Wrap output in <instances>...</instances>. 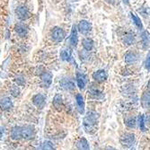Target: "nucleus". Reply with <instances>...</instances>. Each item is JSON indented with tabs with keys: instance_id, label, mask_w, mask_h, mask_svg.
Returning <instances> with one entry per match:
<instances>
[{
	"instance_id": "a211bd4d",
	"label": "nucleus",
	"mask_w": 150,
	"mask_h": 150,
	"mask_svg": "<svg viewBox=\"0 0 150 150\" xmlns=\"http://www.w3.org/2000/svg\"><path fill=\"white\" fill-rule=\"evenodd\" d=\"M52 104H53L54 108H55L56 110H58V111H60L62 109V107H63V99H62V96L59 93L55 94V96H54V98H53Z\"/></svg>"
},
{
	"instance_id": "9d476101",
	"label": "nucleus",
	"mask_w": 150,
	"mask_h": 150,
	"mask_svg": "<svg viewBox=\"0 0 150 150\" xmlns=\"http://www.w3.org/2000/svg\"><path fill=\"white\" fill-rule=\"evenodd\" d=\"M93 79L96 82H99V83H103V82L106 81L108 78V74L105 70L103 69H99L97 71H95L93 73L92 75Z\"/></svg>"
},
{
	"instance_id": "f8f14e48",
	"label": "nucleus",
	"mask_w": 150,
	"mask_h": 150,
	"mask_svg": "<svg viewBox=\"0 0 150 150\" xmlns=\"http://www.w3.org/2000/svg\"><path fill=\"white\" fill-rule=\"evenodd\" d=\"M76 85H77L78 88L81 89V90H83L86 87V83H87L86 76L84 73H82V72H76Z\"/></svg>"
},
{
	"instance_id": "0eeeda50",
	"label": "nucleus",
	"mask_w": 150,
	"mask_h": 150,
	"mask_svg": "<svg viewBox=\"0 0 150 150\" xmlns=\"http://www.w3.org/2000/svg\"><path fill=\"white\" fill-rule=\"evenodd\" d=\"M120 144L125 147H130L135 142V135L133 133H125L120 137Z\"/></svg>"
},
{
	"instance_id": "2eb2a0df",
	"label": "nucleus",
	"mask_w": 150,
	"mask_h": 150,
	"mask_svg": "<svg viewBox=\"0 0 150 150\" xmlns=\"http://www.w3.org/2000/svg\"><path fill=\"white\" fill-rule=\"evenodd\" d=\"M0 108L3 111H9L13 108V102L10 97H4L0 100Z\"/></svg>"
},
{
	"instance_id": "2f4dec72",
	"label": "nucleus",
	"mask_w": 150,
	"mask_h": 150,
	"mask_svg": "<svg viewBox=\"0 0 150 150\" xmlns=\"http://www.w3.org/2000/svg\"><path fill=\"white\" fill-rule=\"evenodd\" d=\"M146 69H147V71H149V55H147L146 59Z\"/></svg>"
},
{
	"instance_id": "c756f323",
	"label": "nucleus",
	"mask_w": 150,
	"mask_h": 150,
	"mask_svg": "<svg viewBox=\"0 0 150 150\" xmlns=\"http://www.w3.org/2000/svg\"><path fill=\"white\" fill-rule=\"evenodd\" d=\"M54 145L51 141L50 140H46L43 142L42 146V150H54Z\"/></svg>"
},
{
	"instance_id": "1a4fd4ad",
	"label": "nucleus",
	"mask_w": 150,
	"mask_h": 150,
	"mask_svg": "<svg viewBox=\"0 0 150 150\" xmlns=\"http://www.w3.org/2000/svg\"><path fill=\"white\" fill-rule=\"evenodd\" d=\"M33 103L39 109H43L46 104V97L42 93H37L32 98Z\"/></svg>"
},
{
	"instance_id": "bb28decb",
	"label": "nucleus",
	"mask_w": 150,
	"mask_h": 150,
	"mask_svg": "<svg viewBox=\"0 0 150 150\" xmlns=\"http://www.w3.org/2000/svg\"><path fill=\"white\" fill-rule=\"evenodd\" d=\"M139 129L141 131H146V117L144 115H139Z\"/></svg>"
},
{
	"instance_id": "b1692460",
	"label": "nucleus",
	"mask_w": 150,
	"mask_h": 150,
	"mask_svg": "<svg viewBox=\"0 0 150 150\" xmlns=\"http://www.w3.org/2000/svg\"><path fill=\"white\" fill-rule=\"evenodd\" d=\"M88 93H89L90 96H91L92 98H93V99H101V98L103 97V92H101V91L98 90V89H95V88L90 89V90L88 91Z\"/></svg>"
},
{
	"instance_id": "39448f33",
	"label": "nucleus",
	"mask_w": 150,
	"mask_h": 150,
	"mask_svg": "<svg viewBox=\"0 0 150 150\" xmlns=\"http://www.w3.org/2000/svg\"><path fill=\"white\" fill-rule=\"evenodd\" d=\"M35 136V129L34 127L32 125H26L22 127V139L25 140H29L34 138Z\"/></svg>"
},
{
	"instance_id": "393cba45",
	"label": "nucleus",
	"mask_w": 150,
	"mask_h": 150,
	"mask_svg": "<svg viewBox=\"0 0 150 150\" xmlns=\"http://www.w3.org/2000/svg\"><path fill=\"white\" fill-rule=\"evenodd\" d=\"M130 16H131V19H132L134 24L137 26L139 30H142L143 29V23H142L140 18L137 15H136V13H130Z\"/></svg>"
},
{
	"instance_id": "7ed1b4c3",
	"label": "nucleus",
	"mask_w": 150,
	"mask_h": 150,
	"mask_svg": "<svg viewBox=\"0 0 150 150\" xmlns=\"http://www.w3.org/2000/svg\"><path fill=\"white\" fill-rule=\"evenodd\" d=\"M16 17L21 21H26L27 19H29L31 17V13H30L28 7L23 5L18 6L16 7Z\"/></svg>"
},
{
	"instance_id": "c85d7f7f",
	"label": "nucleus",
	"mask_w": 150,
	"mask_h": 150,
	"mask_svg": "<svg viewBox=\"0 0 150 150\" xmlns=\"http://www.w3.org/2000/svg\"><path fill=\"white\" fill-rule=\"evenodd\" d=\"M10 93H12L13 96L17 97V96H19V95H20L21 91H20V89H19L18 86L13 85V86H12L10 87Z\"/></svg>"
},
{
	"instance_id": "9b49d317",
	"label": "nucleus",
	"mask_w": 150,
	"mask_h": 150,
	"mask_svg": "<svg viewBox=\"0 0 150 150\" xmlns=\"http://www.w3.org/2000/svg\"><path fill=\"white\" fill-rule=\"evenodd\" d=\"M59 84H60V86L67 91H73L76 88L74 81L71 80L70 78H67V77L62 78L61 81L59 82Z\"/></svg>"
},
{
	"instance_id": "cd10ccee",
	"label": "nucleus",
	"mask_w": 150,
	"mask_h": 150,
	"mask_svg": "<svg viewBox=\"0 0 150 150\" xmlns=\"http://www.w3.org/2000/svg\"><path fill=\"white\" fill-rule=\"evenodd\" d=\"M124 123H125V125L128 128L132 129V128H135L136 127V124H137V120H136V119L133 118V117H129V118H127L124 120Z\"/></svg>"
},
{
	"instance_id": "aec40b11",
	"label": "nucleus",
	"mask_w": 150,
	"mask_h": 150,
	"mask_svg": "<svg viewBox=\"0 0 150 150\" xmlns=\"http://www.w3.org/2000/svg\"><path fill=\"white\" fill-rule=\"evenodd\" d=\"M11 139L13 140H19L22 139V127L16 126L11 130Z\"/></svg>"
},
{
	"instance_id": "dca6fc26",
	"label": "nucleus",
	"mask_w": 150,
	"mask_h": 150,
	"mask_svg": "<svg viewBox=\"0 0 150 150\" xmlns=\"http://www.w3.org/2000/svg\"><path fill=\"white\" fill-rule=\"evenodd\" d=\"M59 57L63 61L69 62L72 60V51L69 48H65L60 51Z\"/></svg>"
},
{
	"instance_id": "f257e3e1",
	"label": "nucleus",
	"mask_w": 150,
	"mask_h": 150,
	"mask_svg": "<svg viewBox=\"0 0 150 150\" xmlns=\"http://www.w3.org/2000/svg\"><path fill=\"white\" fill-rule=\"evenodd\" d=\"M99 120V114L95 112H88L84 118V128L86 133L93 134L97 130V125Z\"/></svg>"
},
{
	"instance_id": "423d86ee",
	"label": "nucleus",
	"mask_w": 150,
	"mask_h": 150,
	"mask_svg": "<svg viewBox=\"0 0 150 150\" xmlns=\"http://www.w3.org/2000/svg\"><path fill=\"white\" fill-rule=\"evenodd\" d=\"M13 30H15L16 33L19 37L24 38L25 36H27V34L29 33V27L24 23H18L15 25V27H13Z\"/></svg>"
},
{
	"instance_id": "412c9836",
	"label": "nucleus",
	"mask_w": 150,
	"mask_h": 150,
	"mask_svg": "<svg viewBox=\"0 0 150 150\" xmlns=\"http://www.w3.org/2000/svg\"><path fill=\"white\" fill-rule=\"evenodd\" d=\"M141 106L144 109H148L149 108V103H150V94H149V91H145L141 96Z\"/></svg>"
},
{
	"instance_id": "a878e982",
	"label": "nucleus",
	"mask_w": 150,
	"mask_h": 150,
	"mask_svg": "<svg viewBox=\"0 0 150 150\" xmlns=\"http://www.w3.org/2000/svg\"><path fill=\"white\" fill-rule=\"evenodd\" d=\"M141 42H142V45L145 49L148 48L149 46V33L146 31H144L141 33Z\"/></svg>"
},
{
	"instance_id": "c9c22d12",
	"label": "nucleus",
	"mask_w": 150,
	"mask_h": 150,
	"mask_svg": "<svg viewBox=\"0 0 150 150\" xmlns=\"http://www.w3.org/2000/svg\"><path fill=\"white\" fill-rule=\"evenodd\" d=\"M125 1H126V2H128V1H129V0H124V2H125Z\"/></svg>"
},
{
	"instance_id": "473e14b6",
	"label": "nucleus",
	"mask_w": 150,
	"mask_h": 150,
	"mask_svg": "<svg viewBox=\"0 0 150 150\" xmlns=\"http://www.w3.org/2000/svg\"><path fill=\"white\" fill-rule=\"evenodd\" d=\"M3 133H4V129L2 127H0V139L2 138V136H3Z\"/></svg>"
},
{
	"instance_id": "5701e85b",
	"label": "nucleus",
	"mask_w": 150,
	"mask_h": 150,
	"mask_svg": "<svg viewBox=\"0 0 150 150\" xmlns=\"http://www.w3.org/2000/svg\"><path fill=\"white\" fill-rule=\"evenodd\" d=\"M122 40H123V42L127 46H130V45L134 44V42H135V36L131 33H127L124 34L123 38H122Z\"/></svg>"
},
{
	"instance_id": "6e6552de",
	"label": "nucleus",
	"mask_w": 150,
	"mask_h": 150,
	"mask_svg": "<svg viewBox=\"0 0 150 150\" xmlns=\"http://www.w3.org/2000/svg\"><path fill=\"white\" fill-rule=\"evenodd\" d=\"M77 31H79L82 34L87 35L92 31V24L87 20H81L77 25Z\"/></svg>"
},
{
	"instance_id": "f03ea898",
	"label": "nucleus",
	"mask_w": 150,
	"mask_h": 150,
	"mask_svg": "<svg viewBox=\"0 0 150 150\" xmlns=\"http://www.w3.org/2000/svg\"><path fill=\"white\" fill-rule=\"evenodd\" d=\"M65 37H66V33L60 27H54L50 32V38L52 40V42L55 43H59L63 42Z\"/></svg>"
},
{
	"instance_id": "4be33fe9",
	"label": "nucleus",
	"mask_w": 150,
	"mask_h": 150,
	"mask_svg": "<svg viewBox=\"0 0 150 150\" xmlns=\"http://www.w3.org/2000/svg\"><path fill=\"white\" fill-rule=\"evenodd\" d=\"M76 148L78 150H90L89 143L86 139L81 138L76 141Z\"/></svg>"
},
{
	"instance_id": "6ab92c4d",
	"label": "nucleus",
	"mask_w": 150,
	"mask_h": 150,
	"mask_svg": "<svg viewBox=\"0 0 150 150\" xmlns=\"http://www.w3.org/2000/svg\"><path fill=\"white\" fill-rule=\"evenodd\" d=\"M82 46H83L84 50L89 52L93 49L94 42L91 38H85V39H83V40H82Z\"/></svg>"
},
{
	"instance_id": "72a5a7b5",
	"label": "nucleus",
	"mask_w": 150,
	"mask_h": 150,
	"mask_svg": "<svg viewBox=\"0 0 150 150\" xmlns=\"http://www.w3.org/2000/svg\"><path fill=\"white\" fill-rule=\"evenodd\" d=\"M105 150H116V149H115L114 147H111V146H109V147H107Z\"/></svg>"
},
{
	"instance_id": "4468645a",
	"label": "nucleus",
	"mask_w": 150,
	"mask_h": 150,
	"mask_svg": "<svg viewBox=\"0 0 150 150\" xmlns=\"http://www.w3.org/2000/svg\"><path fill=\"white\" fill-rule=\"evenodd\" d=\"M76 106H77V110L78 112L83 114L85 112V101L84 97L81 93H77L76 95Z\"/></svg>"
},
{
	"instance_id": "f3484780",
	"label": "nucleus",
	"mask_w": 150,
	"mask_h": 150,
	"mask_svg": "<svg viewBox=\"0 0 150 150\" xmlns=\"http://www.w3.org/2000/svg\"><path fill=\"white\" fill-rule=\"evenodd\" d=\"M124 60H125V63L128 65L134 64L138 60V55L134 51H128L124 56Z\"/></svg>"
},
{
	"instance_id": "20e7f679",
	"label": "nucleus",
	"mask_w": 150,
	"mask_h": 150,
	"mask_svg": "<svg viewBox=\"0 0 150 150\" xmlns=\"http://www.w3.org/2000/svg\"><path fill=\"white\" fill-rule=\"evenodd\" d=\"M40 85H42V86L44 88H49L52 83L53 76L50 71L44 70L42 71V73H40Z\"/></svg>"
},
{
	"instance_id": "7c9ffc66",
	"label": "nucleus",
	"mask_w": 150,
	"mask_h": 150,
	"mask_svg": "<svg viewBox=\"0 0 150 150\" xmlns=\"http://www.w3.org/2000/svg\"><path fill=\"white\" fill-rule=\"evenodd\" d=\"M15 82H16V86H23L25 85V79L23 77V76H17L15 78Z\"/></svg>"
},
{
	"instance_id": "f704fd0d",
	"label": "nucleus",
	"mask_w": 150,
	"mask_h": 150,
	"mask_svg": "<svg viewBox=\"0 0 150 150\" xmlns=\"http://www.w3.org/2000/svg\"><path fill=\"white\" fill-rule=\"evenodd\" d=\"M106 1L109 2V3H112H112L114 2V0H106Z\"/></svg>"
},
{
	"instance_id": "ddd939ff",
	"label": "nucleus",
	"mask_w": 150,
	"mask_h": 150,
	"mask_svg": "<svg viewBox=\"0 0 150 150\" xmlns=\"http://www.w3.org/2000/svg\"><path fill=\"white\" fill-rule=\"evenodd\" d=\"M69 44L73 48H76L77 46V44H78V32H77L76 25L72 26L70 36H69Z\"/></svg>"
}]
</instances>
